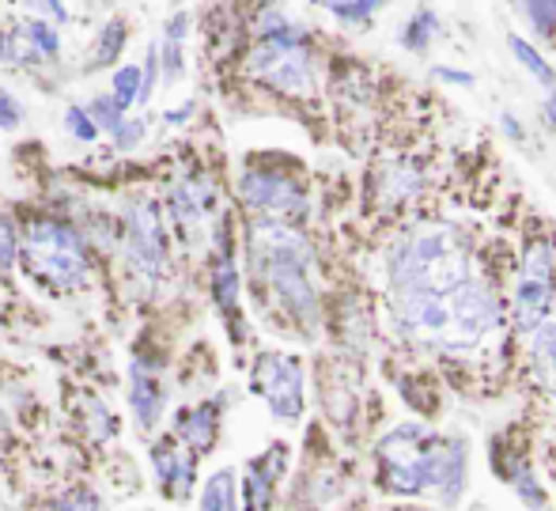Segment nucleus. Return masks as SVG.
<instances>
[{
    "instance_id": "obj_1",
    "label": "nucleus",
    "mask_w": 556,
    "mask_h": 511,
    "mask_svg": "<svg viewBox=\"0 0 556 511\" xmlns=\"http://www.w3.org/2000/svg\"><path fill=\"white\" fill-rule=\"evenodd\" d=\"M394 322L417 345L466 352L500 326V303L481 281H466L446 296H394Z\"/></svg>"
},
{
    "instance_id": "obj_2",
    "label": "nucleus",
    "mask_w": 556,
    "mask_h": 511,
    "mask_svg": "<svg viewBox=\"0 0 556 511\" xmlns=\"http://www.w3.org/2000/svg\"><path fill=\"white\" fill-rule=\"evenodd\" d=\"M382 485L394 497H420L440 489L443 504H454L466 485V439H446L417 424H402L379 439Z\"/></svg>"
},
{
    "instance_id": "obj_3",
    "label": "nucleus",
    "mask_w": 556,
    "mask_h": 511,
    "mask_svg": "<svg viewBox=\"0 0 556 511\" xmlns=\"http://www.w3.org/2000/svg\"><path fill=\"white\" fill-rule=\"evenodd\" d=\"M466 281H473L469 277V250L454 227H417L397 242L394 258H390L394 296H446Z\"/></svg>"
},
{
    "instance_id": "obj_4",
    "label": "nucleus",
    "mask_w": 556,
    "mask_h": 511,
    "mask_svg": "<svg viewBox=\"0 0 556 511\" xmlns=\"http://www.w3.org/2000/svg\"><path fill=\"white\" fill-rule=\"evenodd\" d=\"M250 254H254L257 273L265 277L269 292L288 314L303 322H315L318 314V292L311 277V247L292 224L280 220H254L250 227Z\"/></svg>"
},
{
    "instance_id": "obj_5",
    "label": "nucleus",
    "mask_w": 556,
    "mask_h": 511,
    "mask_svg": "<svg viewBox=\"0 0 556 511\" xmlns=\"http://www.w3.org/2000/svg\"><path fill=\"white\" fill-rule=\"evenodd\" d=\"M250 73L265 80L273 91H285L292 99H307L315 91V68H311V50L303 42L300 27H292L285 12L265 8L257 46L250 53Z\"/></svg>"
},
{
    "instance_id": "obj_6",
    "label": "nucleus",
    "mask_w": 556,
    "mask_h": 511,
    "mask_svg": "<svg viewBox=\"0 0 556 511\" xmlns=\"http://www.w3.org/2000/svg\"><path fill=\"white\" fill-rule=\"evenodd\" d=\"M20 254L23 270L50 288H80L88 281V247L65 220H30Z\"/></svg>"
},
{
    "instance_id": "obj_7",
    "label": "nucleus",
    "mask_w": 556,
    "mask_h": 511,
    "mask_svg": "<svg viewBox=\"0 0 556 511\" xmlns=\"http://www.w3.org/2000/svg\"><path fill=\"white\" fill-rule=\"evenodd\" d=\"M556 285V247L553 242H534L522 258L519 281H515V322L522 329H538L549 322Z\"/></svg>"
},
{
    "instance_id": "obj_8",
    "label": "nucleus",
    "mask_w": 556,
    "mask_h": 511,
    "mask_svg": "<svg viewBox=\"0 0 556 511\" xmlns=\"http://www.w3.org/2000/svg\"><path fill=\"white\" fill-rule=\"evenodd\" d=\"M254 390L269 402L273 416L295 421L303 413V367L288 352H262L254 364Z\"/></svg>"
},
{
    "instance_id": "obj_9",
    "label": "nucleus",
    "mask_w": 556,
    "mask_h": 511,
    "mask_svg": "<svg viewBox=\"0 0 556 511\" xmlns=\"http://www.w3.org/2000/svg\"><path fill=\"white\" fill-rule=\"evenodd\" d=\"M125 258H129V270L144 281L167 273V239H163L160 212H155L152 201L132 204L129 227H125Z\"/></svg>"
},
{
    "instance_id": "obj_10",
    "label": "nucleus",
    "mask_w": 556,
    "mask_h": 511,
    "mask_svg": "<svg viewBox=\"0 0 556 511\" xmlns=\"http://www.w3.org/2000/svg\"><path fill=\"white\" fill-rule=\"evenodd\" d=\"M242 201L257 212L262 220H280V224H292L295 216H303L307 198L292 178L277 175V171H247L239 183Z\"/></svg>"
},
{
    "instance_id": "obj_11",
    "label": "nucleus",
    "mask_w": 556,
    "mask_h": 511,
    "mask_svg": "<svg viewBox=\"0 0 556 511\" xmlns=\"http://www.w3.org/2000/svg\"><path fill=\"white\" fill-rule=\"evenodd\" d=\"M152 462H155V477H160L163 497L186 500V493L193 489V454L178 451L175 439H163V444L152 447Z\"/></svg>"
},
{
    "instance_id": "obj_12",
    "label": "nucleus",
    "mask_w": 556,
    "mask_h": 511,
    "mask_svg": "<svg viewBox=\"0 0 556 511\" xmlns=\"http://www.w3.org/2000/svg\"><path fill=\"white\" fill-rule=\"evenodd\" d=\"M216 432H220V409H216V402H201L178 416V436H182V444L193 454H205L216 444Z\"/></svg>"
},
{
    "instance_id": "obj_13",
    "label": "nucleus",
    "mask_w": 556,
    "mask_h": 511,
    "mask_svg": "<svg viewBox=\"0 0 556 511\" xmlns=\"http://www.w3.org/2000/svg\"><path fill=\"white\" fill-rule=\"evenodd\" d=\"M129 406H132V416H137L140 428H155L163 413V390L155 383V372L148 367L132 364V375H129Z\"/></svg>"
},
{
    "instance_id": "obj_14",
    "label": "nucleus",
    "mask_w": 556,
    "mask_h": 511,
    "mask_svg": "<svg viewBox=\"0 0 556 511\" xmlns=\"http://www.w3.org/2000/svg\"><path fill=\"white\" fill-rule=\"evenodd\" d=\"M285 459V447H273L269 459H257L247 470V482H242V497H247V511H269L273 508V482L280 474V462Z\"/></svg>"
},
{
    "instance_id": "obj_15",
    "label": "nucleus",
    "mask_w": 556,
    "mask_h": 511,
    "mask_svg": "<svg viewBox=\"0 0 556 511\" xmlns=\"http://www.w3.org/2000/svg\"><path fill=\"white\" fill-rule=\"evenodd\" d=\"M530 357H534V375L549 395H556V322H542L530 341Z\"/></svg>"
},
{
    "instance_id": "obj_16",
    "label": "nucleus",
    "mask_w": 556,
    "mask_h": 511,
    "mask_svg": "<svg viewBox=\"0 0 556 511\" xmlns=\"http://www.w3.org/2000/svg\"><path fill=\"white\" fill-rule=\"evenodd\" d=\"M239 508V485L231 470H216L201 493V511H235Z\"/></svg>"
},
{
    "instance_id": "obj_17",
    "label": "nucleus",
    "mask_w": 556,
    "mask_h": 511,
    "mask_svg": "<svg viewBox=\"0 0 556 511\" xmlns=\"http://www.w3.org/2000/svg\"><path fill=\"white\" fill-rule=\"evenodd\" d=\"M213 296H216V303H220V311H227V314L239 307V270H235L231 254H224L220 262H216V270H213Z\"/></svg>"
},
{
    "instance_id": "obj_18",
    "label": "nucleus",
    "mask_w": 556,
    "mask_h": 511,
    "mask_svg": "<svg viewBox=\"0 0 556 511\" xmlns=\"http://www.w3.org/2000/svg\"><path fill=\"white\" fill-rule=\"evenodd\" d=\"M20 38L30 46V50L38 53V58H58L61 53V38H58V30L50 27L46 20H27L20 27Z\"/></svg>"
},
{
    "instance_id": "obj_19",
    "label": "nucleus",
    "mask_w": 556,
    "mask_h": 511,
    "mask_svg": "<svg viewBox=\"0 0 556 511\" xmlns=\"http://www.w3.org/2000/svg\"><path fill=\"white\" fill-rule=\"evenodd\" d=\"M511 53L522 61V68H527V73L534 76V80H542L545 88L556 91V73H553L549 65H545V58L534 50V46H530V42H522V38H511Z\"/></svg>"
},
{
    "instance_id": "obj_20",
    "label": "nucleus",
    "mask_w": 556,
    "mask_h": 511,
    "mask_svg": "<svg viewBox=\"0 0 556 511\" xmlns=\"http://www.w3.org/2000/svg\"><path fill=\"white\" fill-rule=\"evenodd\" d=\"M122 46H125V23L111 20L103 30H99V42H96V53H91V65H114V58L122 53Z\"/></svg>"
},
{
    "instance_id": "obj_21",
    "label": "nucleus",
    "mask_w": 556,
    "mask_h": 511,
    "mask_svg": "<svg viewBox=\"0 0 556 511\" xmlns=\"http://www.w3.org/2000/svg\"><path fill=\"white\" fill-rule=\"evenodd\" d=\"M140 84H144V73L137 65H125L114 73V102L122 110H129L132 102H140Z\"/></svg>"
},
{
    "instance_id": "obj_22",
    "label": "nucleus",
    "mask_w": 556,
    "mask_h": 511,
    "mask_svg": "<svg viewBox=\"0 0 556 511\" xmlns=\"http://www.w3.org/2000/svg\"><path fill=\"white\" fill-rule=\"evenodd\" d=\"M435 27H440V23H435L432 8H420V12L413 15L409 23H405V30H402V42L409 46V50H425V46H428V38L435 35Z\"/></svg>"
},
{
    "instance_id": "obj_23",
    "label": "nucleus",
    "mask_w": 556,
    "mask_h": 511,
    "mask_svg": "<svg viewBox=\"0 0 556 511\" xmlns=\"http://www.w3.org/2000/svg\"><path fill=\"white\" fill-rule=\"evenodd\" d=\"M507 474H511L515 489H519V497L527 500L530 508H538V511L545 508L542 489H538V482H534V474H530V466H527V462H522V459H511V466H507Z\"/></svg>"
},
{
    "instance_id": "obj_24",
    "label": "nucleus",
    "mask_w": 556,
    "mask_h": 511,
    "mask_svg": "<svg viewBox=\"0 0 556 511\" xmlns=\"http://www.w3.org/2000/svg\"><path fill=\"white\" fill-rule=\"evenodd\" d=\"M20 232H15V224H12V216H4L0 212V273L4 270H12L15 262H20Z\"/></svg>"
},
{
    "instance_id": "obj_25",
    "label": "nucleus",
    "mask_w": 556,
    "mask_h": 511,
    "mask_svg": "<svg viewBox=\"0 0 556 511\" xmlns=\"http://www.w3.org/2000/svg\"><path fill=\"white\" fill-rule=\"evenodd\" d=\"M91 117H96V125L99 129H106V133H122V125H125V110L117 107L114 99H96L91 102Z\"/></svg>"
},
{
    "instance_id": "obj_26",
    "label": "nucleus",
    "mask_w": 556,
    "mask_h": 511,
    "mask_svg": "<svg viewBox=\"0 0 556 511\" xmlns=\"http://www.w3.org/2000/svg\"><path fill=\"white\" fill-rule=\"evenodd\" d=\"M65 125H68V133H73L76 140H96L99 137L96 117H91V110H84V107H68L65 110Z\"/></svg>"
},
{
    "instance_id": "obj_27",
    "label": "nucleus",
    "mask_w": 556,
    "mask_h": 511,
    "mask_svg": "<svg viewBox=\"0 0 556 511\" xmlns=\"http://www.w3.org/2000/svg\"><path fill=\"white\" fill-rule=\"evenodd\" d=\"M53 511H99V497L88 489V485H84V489H68Z\"/></svg>"
},
{
    "instance_id": "obj_28",
    "label": "nucleus",
    "mask_w": 556,
    "mask_h": 511,
    "mask_svg": "<svg viewBox=\"0 0 556 511\" xmlns=\"http://www.w3.org/2000/svg\"><path fill=\"white\" fill-rule=\"evenodd\" d=\"M337 20H349V23H359V20H371L375 12H379V4H371V0H356V4H326Z\"/></svg>"
},
{
    "instance_id": "obj_29",
    "label": "nucleus",
    "mask_w": 556,
    "mask_h": 511,
    "mask_svg": "<svg viewBox=\"0 0 556 511\" xmlns=\"http://www.w3.org/2000/svg\"><path fill=\"white\" fill-rule=\"evenodd\" d=\"M160 53H163V73H167V80H178V76H182V42L167 38Z\"/></svg>"
},
{
    "instance_id": "obj_30",
    "label": "nucleus",
    "mask_w": 556,
    "mask_h": 511,
    "mask_svg": "<svg viewBox=\"0 0 556 511\" xmlns=\"http://www.w3.org/2000/svg\"><path fill=\"white\" fill-rule=\"evenodd\" d=\"M20 107H15V99L12 96H4V91H0V129H15V125H20Z\"/></svg>"
},
{
    "instance_id": "obj_31",
    "label": "nucleus",
    "mask_w": 556,
    "mask_h": 511,
    "mask_svg": "<svg viewBox=\"0 0 556 511\" xmlns=\"http://www.w3.org/2000/svg\"><path fill=\"white\" fill-rule=\"evenodd\" d=\"M144 129H148L144 122H125V125H122V133L114 137V145H117V148H132L140 137H144Z\"/></svg>"
},
{
    "instance_id": "obj_32",
    "label": "nucleus",
    "mask_w": 556,
    "mask_h": 511,
    "mask_svg": "<svg viewBox=\"0 0 556 511\" xmlns=\"http://www.w3.org/2000/svg\"><path fill=\"white\" fill-rule=\"evenodd\" d=\"M522 12H527L538 27H553L556 23V4H522Z\"/></svg>"
},
{
    "instance_id": "obj_33",
    "label": "nucleus",
    "mask_w": 556,
    "mask_h": 511,
    "mask_svg": "<svg viewBox=\"0 0 556 511\" xmlns=\"http://www.w3.org/2000/svg\"><path fill=\"white\" fill-rule=\"evenodd\" d=\"M30 8H38V12H42V15H53V20H65V8H61V4H30Z\"/></svg>"
},
{
    "instance_id": "obj_34",
    "label": "nucleus",
    "mask_w": 556,
    "mask_h": 511,
    "mask_svg": "<svg viewBox=\"0 0 556 511\" xmlns=\"http://www.w3.org/2000/svg\"><path fill=\"white\" fill-rule=\"evenodd\" d=\"M443 80H454V84H473V76L469 73H451V68H440Z\"/></svg>"
},
{
    "instance_id": "obj_35",
    "label": "nucleus",
    "mask_w": 556,
    "mask_h": 511,
    "mask_svg": "<svg viewBox=\"0 0 556 511\" xmlns=\"http://www.w3.org/2000/svg\"><path fill=\"white\" fill-rule=\"evenodd\" d=\"M186 117H190V107H182V110H170V114H167V122H186Z\"/></svg>"
},
{
    "instance_id": "obj_36",
    "label": "nucleus",
    "mask_w": 556,
    "mask_h": 511,
    "mask_svg": "<svg viewBox=\"0 0 556 511\" xmlns=\"http://www.w3.org/2000/svg\"><path fill=\"white\" fill-rule=\"evenodd\" d=\"M12 58V42H8V38H0V61H8Z\"/></svg>"
},
{
    "instance_id": "obj_37",
    "label": "nucleus",
    "mask_w": 556,
    "mask_h": 511,
    "mask_svg": "<svg viewBox=\"0 0 556 511\" xmlns=\"http://www.w3.org/2000/svg\"><path fill=\"white\" fill-rule=\"evenodd\" d=\"M549 114H553V117H556V96H553V99H549Z\"/></svg>"
},
{
    "instance_id": "obj_38",
    "label": "nucleus",
    "mask_w": 556,
    "mask_h": 511,
    "mask_svg": "<svg viewBox=\"0 0 556 511\" xmlns=\"http://www.w3.org/2000/svg\"><path fill=\"white\" fill-rule=\"evenodd\" d=\"M0 432H4V416H0Z\"/></svg>"
},
{
    "instance_id": "obj_39",
    "label": "nucleus",
    "mask_w": 556,
    "mask_h": 511,
    "mask_svg": "<svg viewBox=\"0 0 556 511\" xmlns=\"http://www.w3.org/2000/svg\"><path fill=\"white\" fill-rule=\"evenodd\" d=\"M405 511H417V508H405Z\"/></svg>"
}]
</instances>
